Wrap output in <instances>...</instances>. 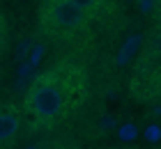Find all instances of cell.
Masks as SVG:
<instances>
[{"instance_id": "1", "label": "cell", "mask_w": 161, "mask_h": 149, "mask_svg": "<svg viewBox=\"0 0 161 149\" xmlns=\"http://www.w3.org/2000/svg\"><path fill=\"white\" fill-rule=\"evenodd\" d=\"M90 99L87 69L74 57H60L42 69L28 85L21 101L25 129L30 133H53L69 122Z\"/></svg>"}, {"instance_id": "2", "label": "cell", "mask_w": 161, "mask_h": 149, "mask_svg": "<svg viewBox=\"0 0 161 149\" xmlns=\"http://www.w3.org/2000/svg\"><path fill=\"white\" fill-rule=\"evenodd\" d=\"M92 16L71 0H42L37 12V28L53 41H67L92 25Z\"/></svg>"}, {"instance_id": "3", "label": "cell", "mask_w": 161, "mask_h": 149, "mask_svg": "<svg viewBox=\"0 0 161 149\" xmlns=\"http://www.w3.org/2000/svg\"><path fill=\"white\" fill-rule=\"evenodd\" d=\"M25 131L23 110L14 101H0V149H14Z\"/></svg>"}, {"instance_id": "4", "label": "cell", "mask_w": 161, "mask_h": 149, "mask_svg": "<svg viewBox=\"0 0 161 149\" xmlns=\"http://www.w3.org/2000/svg\"><path fill=\"white\" fill-rule=\"evenodd\" d=\"M37 149H83V147H80V142L74 136H69V133H58V136H51V138L44 140V142H39Z\"/></svg>"}, {"instance_id": "5", "label": "cell", "mask_w": 161, "mask_h": 149, "mask_svg": "<svg viewBox=\"0 0 161 149\" xmlns=\"http://www.w3.org/2000/svg\"><path fill=\"white\" fill-rule=\"evenodd\" d=\"M71 3H76L78 7H83L92 19H99L101 14L113 5V0H71Z\"/></svg>"}, {"instance_id": "6", "label": "cell", "mask_w": 161, "mask_h": 149, "mask_svg": "<svg viewBox=\"0 0 161 149\" xmlns=\"http://www.w3.org/2000/svg\"><path fill=\"white\" fill-rule=\"evenodd\" d=\"M7 44H9V25H7L5 14L0 12V60H3L5 51H7Z\"/></svg>"}, {"instance_id": "7", "label": "cell", "mask_w": 161, "mask_h": 149, "mask_svg": "<svg viewBox=\"0 0 161 149\" xmlns=\"http://www.w3.org/2000/svg\"><path fill=\"white\" fill-rule=\"evenodd\" d=\"M0 92H3V76H0Z\"/></svg>"}]
</instances>
